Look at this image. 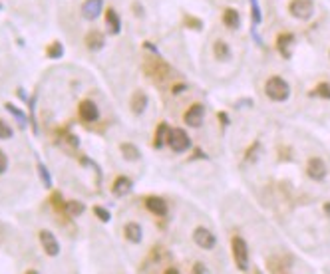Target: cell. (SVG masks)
I'll return each mask as SVG.
<instances>
[{
    "instance_id": "1",
    "label": "cell",
    "mask_w": 330,
    "mask_h": 274,
    "mask_svg": "<svg viewBox=\"0 0 330 274\" xmlns=\"http://www.w3.org/2000/svg\"><path fill=\"white\" fill-rule=\"evenodd\" d=\"M265 92H267L269 99H273V101H287L291 97V86L280 76L269 78L267 86H265Z\"/></svg>"
},
{
    "instance_id": "2",
    "label": "cell",
    "mask_w": 330,
    "mask_h": 274,
    "mask_svg": "<svg viewBox=\"0 0 330 274\" xmlns=\"http://www.w3.org/2000/svg\"><path fill=\"white\" fill-rule=\"evenodd\" d=\"M231 246H233V257H235L237 268L239 270H247V266H249V248H247V242L241 237H235L231 241Z\"/></svg>"
},
{
    "instance_id": "3",
    "label": "cell",
    "mask_w": 330,
    "mask_h": 274,
    "mask_svg": "<svg viewBox=\"0 0 330 274\" xmlns=\"http://www.w3.org/2000/svg\"><path fill=\"white\" fill-rule=\"evenodd\" d=\"M167 143H169V147L175 153H183L191 147V137L183 129H171L169 137H167Z\"/></svg>"
},
{
    "instance_id": "4",
    "label": "cell",
    "mask_w": 330,
    "mask_h": 274,
    "mask_svg": "<svg viewBox=\"0 0 330 274\" xmlns=\"http://www.w3.org/2000/svg\"><path fill=\"white\" fill-rule=\"evenodd\" d=\"M289 10L298 20H309L314 12V4H313V0H291Z\"/></svg>"
},
{
    "instance_id": "5",
    "label": "cell",
    "mask_w": 330,
    "mask_h": 274,
    "mask_svg": "<svg viewBox=\"0 0 330 274\" xmlns=\"http://www.w3.org/2000/svg\"><path fill=\"white\" fill-rule=\"evenodd\" d=\"M193 241H195L197 246H201L203 250H211V248H215V244H217L215 235L211 233L209 228H205V226H197V228L193 230Z\"/></svg>"
},
{
    "instance_id": "6",
    "label": "cell",
    "mask_w": 330,
    "mask_h": 274,
    "mask_svg": "<svg viewBox=\"0 0 330 274\" xmlns=\"http://www.w3.org/2000/svg\"><path fill=\"white\" fill-rule=\"evenodd\" d=\"M306 173H309V177L313 181H324L328 169H326V163L318 157H313L309 159V163H306Z\"/></svg>"
},
{
    "instance_id": "7",
    "label": "cell",
    "mask_w": 330,
    "mask_h": 274,
    "mask_svg": "<svg viewBox=\"0 0 330 274\" xmlns=\"http://www.w3.org/2000/svg\"><path fill=\"white\" fill-rule=\"evenodd\" d=\"M40 242H42V248H44V252H46L48 257H58L60 255L58 239L54 237V233H50V230H42L40 233Z\"/></svg>"
},
{
    "instance_id": "8",
    "label": "cell",
    "mask_w": 330,
    "mask_h": 274,
    "mask_svg": "<svg viewBox=\"0 0 330 274\" xmlns=\"http://www.w3.org/2000/svg\"><path fill=\"white\" fill-rule=\"evenodd\" d=\"M203 117H205V108L201 103H193L185 112V123L189 125V128H201Z\"/></svg>"
},
{
    "instance_id": "9",
    "label": "cell",
    "mask_w": 330,
    "mask_h": 274,
    "mask_svg": "<svg viewBox=\"0 0 330 274\" xmlns=\"http://www.w3.org/2000/svg\"><path fill=\"white\" fill-rule=\"evenodd\" d=\"M104 10V0H86L82 4V16L86 20H96Z\"/></svg>"
},
{
    "instance_id": "10",
    "label": "cell",
    "mask_w": 330,
    "mask_h": 274,
    "mask_svg": "<svg viewBox=\"0 0 330 274\" xmlns=\"http://www.w3.org/2000/svg\"><path fill=\"white\" fill-rule=\"evenodd\" d=\"M80 117H82L84 121H96V119L100 117L98 105H96L92 99H84V101L80 103Z\"/></svg>"
},
{
    "instance_id": "11",
    "label": "cell",
    "mask_w": 330,
    "mask_h": 274,
    "mask_svg": "<svg viewBox=\"0 0 330 274\" xmlns=\"http://www.w3.org/2000/svg\"><path fill=\"white\" fill-rule=\"evenodd\" d=\"M131 189H134V181L129 177H118L112 185V193L116 197H125V195H129Z\"/></svg>"
},
{
    "instance_id": "12",
    "label": "cell",
    "mask_w": 330,
    "mask_h": 274,
    "mask_svg": "<svg viewBox=\"0 0 330 274\" xmlns=\"http://www.w3.org/2000/svg\"><path fill=\"white\" fill-rule=\"evenodd\" d=\"M293 44H295V36L293 34H280L277 38V48L282 54V58H291L293 52Z\"/></svg>"
},
{
    "instance_id": "13",
    "label": "cell",
    "mask_w": 330,
    "mask_h": 274,
    "mask_svg": "<svg viewBox=\"0 0 330 274\" xmlns=\"http://www.w3.org/2000/svg\"><path fill=\"white\" fill-rule=\"evenodd\" d=\"M145 207L149 209V213L157 215V217H163L167 213V205L161 197H147L145 199Z\"/></svg>"
},
{
    "instance_id": "14",
    "label": "cell",
    "mask_w": 330,
    "mask_h": 274,
    "mask_svg": "<svg viewBox=\"0 0 330 274\" xmlns=\"http://www.w3.org/2000/svg\"><path fill=\"white\" fill-rule=\"evenodd\" d=\"M123 233H125V239L129 242H134V244H139L141 239H143V230H141V226L138 223H127L125 228H123Z\"/></svg>"
},
{
    "instance_id": "15",
    "label": "cell",
    "mask_w": 330,
    "mask_h": 274,
    "mask_svg": "<svg viewBox=\"0 0 330 274\" xmlns=\"http://www.w3.org/2000/svg\"><path fill=\"white\" fill-rule=\"evenodd\" d=\"M105 24H107L109 34H120V30H122V22H120V16L116 14V10L109 8V10L105 12Z\"/></svg>"
},
{
    "instance_id": "16",
    "label": "cell",
    "mask_w": 330,
    "mask_h": 274,
    "mask_svg": "<svg viewBox=\"0 0 330 274\" xmlns=\"http://www.w3.org/2000/svg\"><path fill=\"white\" fill-rule=\"evenodd\" d=\"M213 54H215V58L219 62H227L231 58V48H229V44H225L223 40H217L215 46H213Z\"/></svg>"
},
{
    "instance_id": "17",
    "label": "cell",
    "mask_w": 330,
    "mask_h": 274,
    "mask_svg": "<svg viewBox=\"0 0 330 274\" xmlns=\"http://www.w3.org/2000/svg\"><path fill=\"white\" fill-rule=\"evenodd\" d=\"M145 108H147V96L138 92L134 96V99H131V112H134L136 115H141L145 112Z\"/></svg>"
},
{
    "instance_id": "18",
    "label": "cell",
    "mask_w": 330,
    "mask_h": 274,
    "mask_svg": "<svg viewBox=\"0 0 330 274\" xmlns=\"http://www.w3.org/2000/svg\"><path fill=\"white\" fill-rule=\"evenodd\" d=\"M120 151H122V155H123L127 161H138V159L141 157L139 149H138L134 143H122V145H120Z\"/></svg>"
},
{
    "instance_id": "19",
    "label": "cell",
    "mask_w": 330,
    "mask_h": 274,
    "mask_svg": "<svg viewBox=\"0 0 330 274\" xmlns=\"http://www.w3.org/2000/svg\"><path fill=\"white\" fill-rule=\"evenodd\" d=\"M223 22H225V26H227V28L237 30V28H239V24H241V16H239V12H237V10L227 8V10H225V14H223Z\"/></svg>"
},
{
    "instance_id": "20",
    "label": "cell",
    "mask_w": 330,
    "mask_h": 274,
    "mask_svg": "<svg viewBox=\"0 0 330 274\" xmlns=\"http://www.w3.org/2000/svg\"><path fill=\"white\" fill-rule=\"evenodd\" d=\"M86 46L90 48V50H94V52L102 50L104 48V36L100 32H90V34L86 36Z\"/></svg>"
},
{
    "instance_id": "21",
    "label": "cell",
    "mask_w": 330,
    "mask_h": 274,
    "mask_svg": "<svg viewBox=\"0 0 330 274\" xmlns=\"http://www.w3.org/2000/svg\"><path fill=\"white\" fill-rule=\"evenodd\" d=\"M4 108H6V112H10V113L16 117V121L20 123V128H26V125H28V117H26L24 112H20L18 108H14L12 103H4Z\"/></svg>"
},
{
    "instance_id": "22",
    "label": "cell",
    "mask_w": 330,
    "mask_h": 274,
    "mask_svg": "<svg viewBox=\"0 0 330 274\" xmlns=\"http://www.w3.org/2000/svg\"><path fill=\"white\" fill-rule=\"evenodd\" d=\"M66 210H68L70 217H80L82 213H86V205L80 201H70V203H66Z\"/></svg>"
},
{
    "instance_id": "23",
    "label": "cell",
    "mask_w": 330,
    "mask_h": 274,
    "mask_svg": "<svg viewBox=\"0 0 330 274\" xmlns=\"http://www.w3.org/2000/svg\"><path fill=\"white\" fill-rule=\"evenodd\" d=\"M169 125L167 123H161L159 128H157V137H156V147H163V143L167 141V137H169Z\"/></svg>"
},
{
    "instance_id": "24",
    "label": "cell",
    "mask_w": 330,
    "mask_h": 274,
    "mask_svg": "<svg viewBox=\"0 0 330 274\" xmlns=\"http://www.w3.org/2000/svg\"><path fill=\"white\" fill-rule=\"evenodd\" d=\"M38 175H40L44 187H52V177H50V173H48V169H46V165L44 163H38Z\"/></svg>"
},
{
    "instance_id": "25",
    "label": "cell",
    "mask_w": 330,
    "mask_h": 274,
    "mask_svg": "<svg viewBox=\"0 0 330 274\" xmlns=\"http://www.w3.org/2000/svg\"><path fill=\"white\" fill-rule=\"evenodd\" d=\"M94 213L96 217L102 221V223H109V219H112V215H109V210L104 209V207H94Z\"/></svg>"
},
{
    "instance_id": "26",
    "label": "cell",
    "mask_w": 330,
    "mask_h": 274,
    "mask_svg": "<svg viewBox=\"0 0 330 274\" xmlns=\"http://www.w3.org/2000/svg\"><path fill=\"white\" fill-rule=\"evenodd\" d=\"M10 137H12V128L6 121L0 119V139H10Z\"/></svg>"
},
{
    "instance_id": "27",
    "label": "cell",
    "mask_w": 330,
    "mask_h": 274,
    "mask_svg": "<svg viewBox=\"0 0 330 274\" xmlns=\"http://www.w3.org/2000/svg\"><path fill=\"white\" fill-rule=\"evenodd\" d=\"M62 54H64V48H62L60 42H54V44L48 48V56H50V58H60Z\"/></svg>"
},
{
    "instance_id": "28",
    "label": "cell",
    "mask_w": 330,
    "mask_h": 274,
    "mask_svg": "<svg viewBox=\"0 0 330 274\" xmlns=\"http://www.w3.org/2000/svg\"><path fill=\"white\" fill-rule=\"evenodd\" d=\"M251 10H253V24H261V8L257 0H251Z\"/></svg>"
},
{
    "instance_id": "29",
    "label": "cell",
    "mask_w": 330,
    "mask_h": 274,
    "mask_svg": "<svg viewBox=\"0 0 330 274\" xmlns=\"http://www.w3.org/2000/svg\"><path fill=\"white\" fill-rule=\"evenodd\" d=\"M316 96H322L326 99H330V83H318V90L314 92Z\"/></svg>"
},
{
    "instance_id": "30",
    "label": "cell",
    "mask_w": 330,
    "mask_h": 274,
    "mask_svg": "<svg viewBox=\"0 0 330 274\" xmlns=\"http://www.w3.org/2000/svg\"><path fill=\"white\" fill-rule=\"evenodd\" d=\"M6 169H8V157L2 149H0V175L6 173Z\"/></svg>"
},
{
    "instance_id": "31",
    "label": "cell",
    "mask_w": 330,
    "mask_h": 274,
    "mask_svg": "<svg viewBox=\"0 0 330 274\" xmlns=\"http://www.w3.org/2000/svg\"><path fill=\"white\" fill-rule=\"evenodd\" d=\"M52 203H54L56 207H62V193H60V191H54V195H52Z\"/></svg>"
},
{
    "instance_id": "32",
    "label": "cell",
    "mask_w": 330,
    "mask_h": 274,
    "mask_svg": "<svg viewBox=\"0 0 330 274\" xmlns=\"http://www.w3.org/2000/svg\"><path fill=\"white\" fill-rule=\"evenodd\" d=\"M193 272H207V268H205L203 264H195V266H193Z\"/></svg>"
},
{
    "instance_id": "33",
    "label": "cell",
    "mask_w": 330,
    "mask_h": 274,
    "mask_svg": "<svg viewBox=\"0 0 330 274\" xmlns=\"http://www.w3.org/2000/svg\"><path fill=\"white\" fill-rule=\"evenodd\" d=\"M326 210H328V215H330V205H326Z\"/></svg>"
},
{
    "instance_id": "34",
    "label": "cell",
    "mask_w": 330,
    "mask_h": 274,
    "mask_svg": "<svg viewBox=\"0 0 330 274\" xmlns=\"http://www.w3.org/2000/svg\"><path fill=\"white\" fill-rule=\"evenodd\" d=\"M0 8H2V6H0Z\"/></svg>"
}]
</instances>
